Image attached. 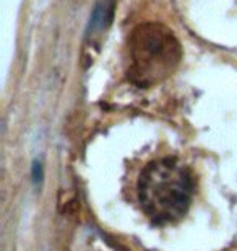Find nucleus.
Returning <instances> with one entry per match:
<instances>
[{"label": "nucleus", "instance_id": "nucleus-2", "mask_svg": "<svg viewBox=\"0 0 237 251\" xmlns=\"http://www.w3.org/2000/svg\"><path fill=\"white\" fill-rule=\"evenodd\" d=\"M182 61L174 33L159 23L140 25L129 38V77L140 87L163 82Z\"/></svg>", "mask_w": 237, "mask_h": 251}, {"label": "nucleus", "instance_id": "nucleus-1", "mask_svg": "<svg viewBox=\"0 0 237 251\" xmlns=\"http://www.w3.org/2000/svg\"><path fill=\"white\" fill-rule=\"evenodd\" d=\"M194 191L192 172L174 157L150 162L137 183L140 207L146 217L158 225L182 219L192 204Z\"/></svg>", "mask_w": 237, "mask_h": 251}]
</instances>
